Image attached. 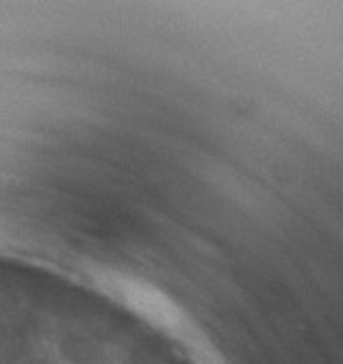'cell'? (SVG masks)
Segmentation results:
<instances>
[{
  "label": "cell",
  "instance_id": "1",
  "mask_svg": "<svg viewBox=\"0 0 343 364\" xmlns=\"http://www.w3.org/2000/svg\"><path fill=\"white\" fill-rule=\"evenodd\" d=\"M92 287L128 314L144 321L154 334L165 336L185 353L198 358V364H216V358L211 355L206 343L200 341V334L185 310L154 280L122 267H102L94 271Z\"/></svg>",
  "mask_w": 343,
  "mask_h": 364
}]
</instances>
